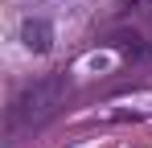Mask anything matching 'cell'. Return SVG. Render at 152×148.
Segmentation results:
<instances>
[{"label": "cell", "mask_w": 152, "mask_h": 148, "mask_svg": "<svg viewBox=\"0 0 152 148\" xmlns=\"http://www.w3.org/2000/svg\"><path fill=\"white\" fill-rule=\"evenodd\" d=\"M45 99H53V86L45 82V86H33V91H25V95L12 103V123H21V119H29L33 111H41V103Z\"/></svg>", "instance_id": "obj_1"}, {"label": "cell", "mask_w": 152, "mask_h": 148, "mask_svg": "<svg viewBox=\"0 0 152 148\" xmlns=\"http://www.w3.org/2000/svg\"><path fill=\"white\" fill-rule=\"evenodd\" d=\"M21 41H25L29 49H37V53H45V49H50V25L25 17V21H21Z\"/></svg>", "instance_id": "obj_2"}]
</instances>
